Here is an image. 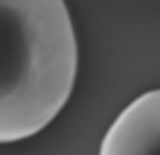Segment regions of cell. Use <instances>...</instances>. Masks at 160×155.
Returning <instances> with one entry per match:
<instances>
[{"label": "cell", "mask_w": 160, "mask_h": 155, "mask_svg": "<svg viewBox=\"0 0 160 155\" xmlns=\"http://www.w3.org/2000/svg\"><path fill=\"white\" fill-rule=\"evenodd\" d=\"M75 78L78 37L66 0H0V143L44 131Z\"/></svg>", "instance_id": "1"}, {"label": "cell", "mask_w": 160, "mask_h": 155, "mask_svg": "<svg viewBox=\"0 0 160 155\" xmlns=\"http://www.w3.org/2000/svg\"><path fill=\"white\" fill-rule=\"evenodd\" d=\"M97 155H160V87L138 95L117 114Z\"/></svg>", "instance_id": "2"}]
</instances>
